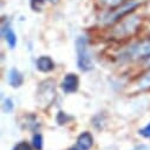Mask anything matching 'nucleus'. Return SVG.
I'll return each instance as SVG.
<instances>
[{
    "label": "nucleus",
    "instance_id": "f257e3e1",
    "mask_svg": "<svg viewBox=\"0 0 150 150\" xmlns=\"http://www.w3.org/2000/svg\"><path fill=\"white\" fill-rule=\"evenodd\" d=\"M139 6L138 1H135V0H131V1H127L123 3L121 6H118L117 8H115L112 12H110L104 19L105 24L110 25V24H115L116 21H118L120 19L124 18L125 16H128L129 13H131L132 11H135L137 7Z\"/></svg>",
    "mask_w": 150,
    "mask_h": 150
},
{
    "label": "nucleus",
    "instance_id": "f03ea898",
    "mask_svg": "<svg viewBox=\"0 0 150 150\" xmlns=\"http://www.w3.org/2000/svg\"><path fill=\"white\" fill-rule=\"evenodd\" d=\"M76 49H77V56H78V66L82 71H90L93 67V63L91 60L90 53L86 49V39L83 37L76 40Z\"/></svg>",
    "mask_w": 150,
    "mask_h": 150
},
{
    "label": "nucleus",
    "instance_id": "7ed1b4c3",
    "mask_svg": "<svg viewBox=\"0 0 150 150\" xmlns=\"http://www.w3.org/2000/svg\"><path fill=\"white\" fill-rule=\"evenodd\" d=\"M129 54L132 58H148L150 57V40H144L131 46Z\"/></svg>",
    "mask_w": 150,
    "mask_h": 150
},
{
    "label": "nucleus",
    "instance_id": "20e7f679",
    "mask_svg": "<svg viewBox=\"0 0 150 150\" xmlns=\"http://www.w3.org/2000/svg\"><path fill=\"white\" fill-rule=\"evenodd\" d=\"M78 84H79V81H78L77 74L69 73V74H66V76H65V78H64V81L62 83V89L64 90V92L71 93V92L77 91Z\"/></svg>",
    "mask_w": 150,
    "mask_h": 150
},
{
    "label": "nucleus",
    "instance_id": "39448f33",
    "mask_svg": "<svg viewBox=\"0 0 150 150\" xmlns=\"http://www.w3.org/2000/svg\"><path fill=\"white\" fill-rule=\"evenodd\" d=\"M138 24V18H130L128 20H125L124 23H122V25L116 30V32H118V34H129L131 32H134L137 27Z\"/></svg>",
    "mask_w": 150,
    "mask_h": 150
},
{
    "label": "nucleus",
    "instance_id": "423d86ee",
    "mask_svg": "<svg viewBox=\"0 0 150 150\" xmlns=\"http://www.w3.org/2000/svg\"><path fill=\"white\" fill-rule=\"evenodd\" d=\"M93 144V138H92V135L88 131L83 132L79 135L78 139H77V145L81 150H89Z\"/></svg>",
    "mask_w": 150,
    "mask_h": 150
},
{
    "label": "nucleus",
    "instance_id": "0eeeda50",
    "mask_svg": "<svg viewBox=\"0 0 150 150\" xmlns=\"http://www.w3.org/2000/svg\"><path fill=\"white\" fill-rule=\"evenodd\" d=\"M37 67L42 72H50L54 69V63L50 57H40L37 60Z\"/></svg>",
    "mask_w": 150,
    "mask_h": 150
},
{
    "label": "nucleus",
    "instance_id": "6e6552de",
    "mask_svg": "<svg viewBox=\"0 0 150 150\" xmlns=\"http://www.w3.org/2000/svg\"><path fill=\"white\" fill-rule=\"evenodd\" d=\"M24 78H23V74L17 70V69H12L8 73V83L13 86V88H18L23 84Z\"/></svg>",
    "mask_w": 150,
    "mask_h": 150
},
{
    "label": "nucleus",
    "instance_id": "1a4fd4ad",
    "mask_svg": "<svg viewBox=\"0 0 150 150\" xmlns=\"http://www.w3.org/2000/svg\"><path fill=\"white\" fill-rule=\"evenodd\" d=\"M3 33L5 35V39H6L7 44L10 45V47L11 49H14V46L17 44V35L13 32V30L10 26H6V27L3 28Z\"/></svg>",
    "mask_w": 150,
    "mask_h": 150
},
{
    "label": "nucleus",
    "instance_id": "9d476101",
    "mask_svg": "<svg viewBox=\"0 0 150 150\" xmlns=\"http://www.w3.org/2000/svg\"><path fill=\"white\" fill-rule=\"evenodd\" d=\"M102 6L108 7L109 10L112 8H117L118 6H121L123 4V0H98Z\"/></svg>",
    "mask_w": 150,
    "mask_h": 150
},
{
    "label": "nucleus",
    "instance_id": "9b49d317",
    "mask_svg": "<svg viewBox=\"0 0 150 150\" xmlns=\"http://www.w3.org/2000/svg\"><path fill=\"white\" fill-rule=\"evenodd\" d=\"M138 86L139 89L142 90H146V89H150V72L144 74V76L141 78L139 83H138Z\"/></svg>",
    "mask_w": 150,
    "mask_h": 150
},
{
    "label": "nucleus",
    "instance_id": "f8f14e48",
    "mask_svg": "<svg viewBox=\"0 0 150 150\" xmlns=\"http://www.w3.org/2000/svg\"><path fill=\"white\" fill-rule=\"evenodd\" d=\"M32 144L35 148V150H42V148H43V137H42V135H39V134L34 135L33 138H32Z\"/></svg>",
    "mask_w": 150,
    "mask_h": 150
},
{
    "label": "nucleus",
    "instance_id": "ddd939ff",
    "mask_svg": "<svg viewBox=\"0 0 150 150\" xmlns=\"http://www.w3.org/2000/svg\"><path fill=\"white\" fill-rule=\"evenodd\" d=\"M44 4L45 0H31V6L34 11H40Z\"/></svg>",
    "mask_w": 150,
    "mask_h": 150
},
{
    "label": "nucleus",
    "instance_id": "4468645a",
    "mask_svg": "<svg viewBox=\"0 0 150 150\" xmlns=\"http://www.w3.org/2000/svg\"><path fill=\"white\" fill-rule=\"evenodd\" d=\"M13 150H32V148H31V145H30L28 143H26V142H20V143H18V144L14 146Z\"/></svg>",
    "mask_w": 150,
    "mask_h": 150
},
{
    "label": "nucleus",
    "instance_id": "2eb2a0df",
    "mask_svg": "<svg viewBox=\"0 0 150 150\" xmlns=\"http://www.w3.org/2000/svg\"><path fill=\"white\" fill-rule=\"evenodd\" d=\"M139 135H142L145 138H150V123L139 130Z\"/></svg>",
    "mask_w": 150,
    "mask_h": 150
},
{
    "label": "nucleus",
    "instance_id": "dca6fc26",
    "mask_svg": "<svg viewBox=\"0 0 150 150\" xmlns=\"http://www.w3.org/2000/svg\"><path fill=\"white\" fill-rule=\"evenodd\" d=\"M4 110H5L6 112H11V111L13 110V103H12V100H11L10 98L5 99V104H4Z\"/></svg>",
    "mask_w": 150,
    "mask_h": 150
},
{
    "label": "nucleus",
    "instance_id": "f3484780",
    "mask_svg": "<svg viewBox=\"0 0 150 150\" xmlns=\"http://www.w3.org/2000/svg\"><path fill=\"white\" fill-rule=\"evenodd\" d=\"M132 150H149V146L148 145H144V144H142V145H138V146H136L135 149H132Z\"/></svg>",
    "mask_w": 150,
    "mask_h": 150
},
{
    "label": "nucleus",
    "instance_id": "a211bd4d",
    "mask_svg": "<svg viewBox=\"0 0 150 150\" xmlns=\"http://www.w3.org/2000/svg\"><path fill=\"white\" fill-rule=\"evenodd\" d=\"M69 150H81L79 148H71V149H69Z\"/></svg>",
    "mask_w": 150,
    "mask_h": 150
},
{
    "label": "nucleus",
    "instance_id": "6ab92c4d",
    "mask_svg": "<svg viewBox=\"0 0 150 150\" xmlns=\"http://www.w3.org/2000/svg\"><path fill=\"white\" fill-rule=\"evenodd\" d=\"M51 1H52V3H54V1H57V0H51Z\"/></svg>",
    "mask_w": 150,
    "mask_h": 150
}]
</instances>
